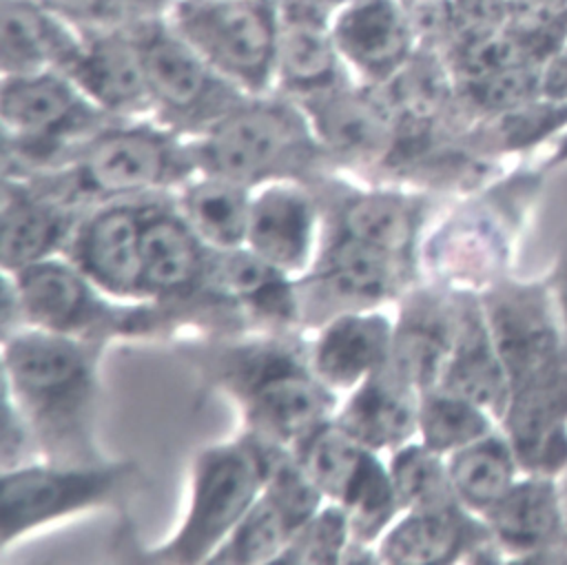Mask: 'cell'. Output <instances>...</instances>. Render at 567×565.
I'll list each match as a JSON object with an SVG mask.
<instances>
[{
	"instance_id": "cell-1",
	"label": "cell",
	"mask_w": 567,
	"mask_h": 565,
	"mask_svg": "<svg viewBox=\"0 0 567 565\" xmlns=\"http://www.w3.org/2000/svg\"><path fill=\"white\" fill-rule=\"evenodd\" d=\"M102 343L31 326L2 337L4 397L51 463L104 461L93 439Z\"/></svg>"
},
{
	"instance_id": "cell-2",
	"label": "cell",
	"mask_w": 567,
	"mask_h": 565,
	"mask_svg": "<svg viewBox=\"0 0 567 565\" xmlns=\"http://www.w3.org/2000/svg\"><path fill=\"white\" fill-rule=\"evenodd\" d=\"M202 366L241 408L246 432L270 448L295 452L337 414V397L286 335L208 346Z\"/></svg>"
},
{
	"instance_id": "cell-3",
	"label": "cell",
	"mask_w": 567,
	"mask_h": 565,
	"mask_svg": "<svg viewBox=\"0 0 567 565\" xmlns=\"http://www.w3.org/2000/svg\"><path fill=\"white\" fill-rule=\"evenodd\" d=\"M195 175L190 142L153 117H140L111 120L84 140L64 166L22 179L86 210L106 202L159 195Z\"/></svg>"
},
{
	"instance_id": "cell-4",
	"label": "cell",
	"mask_w": 567,
	"mask_h": 565,
	"mask_svg": "<svg viewBox=\"0 0 567 565\" xmlns=\"http://www.w3.org/2000/svg\"><path fill=\"white\" fill-rule=\"evenodd\" d=\"M197 173L246 188L272 182L315 186L332 162L301 104L277 91L248 95L199 137L188 140Z\"/></svg>"
},
{
	"instance_id": "cell-5",
	"label": "cell",
	"mask_w": 567,
	"mask_h": 565,
	"mask_svg": "<svg viewBox=\"0 0 567 565\" xmlns=\"http://www.w3.org/2000/svg\"><path fill=\"white\" fill-rule=\"evenodd\" d=\"M4 175L33 177L64 166L75 148L113 117L62 71L2 75Z\"/></svg>"
},
{
	"instance_id": "cell-6",
	"label": "cell",
	"mask_w": 567,
	"mask_h": 565,
	"mask_svg": "<svg viewBox=\"0 0 567 565\" xmlns=\"http://www.w3.org/2000/svg\"><path fill=\"white\" fill-rule=\"evenodd\" d=\"M270 450L250 432L204 448L193 463L184 521L162 545L142 547L144 552L135 561L206 563L261 494L270 470Z\"/></svg>"
},
{
	"instance_id": "cell-7",
	"label": "cell",
	"mask_w": 567,
	"mask_h": 565,
	"mask_svg": "<svg viewBox=\"0 0 567 565\" xmlns=\"http://www.w3.org/2000/svg\"><path fill=\"white\" fill-rule=\"evenodd\" d=\"M536 186L538 175H509L450 215L423 246L436 284L481 295L507 277L512 242Z\"/></svg>"
},
{
	"instance_id": "cell-8",
	"label": "cell",
	"mask_w": 567,
	"mask_h": 565,
	"mask_svg": "<svg viewBox=\"0 0 567 565\" xmlns=\"http://www.w3.org/2000/svg\"><path fill=\"white\" fill-rule=\"evenodd\" d=\"M164 18L241 91H275L277 0H171Z\"/></svg>"
},
{
	"instance_id": "cell-9",
	"label": "cell",
	"mask_w": 567,
	"mask_h": 565,
	"mask_svg": "<svg viewBox=\"0 0 567 565\" xmlns=\"http://www.w3.org/2000/svg\"><path fill=\"white\" fill-rule=\"evenodd\" d=\"M135 31L153 120L182 137H199L250 95L215 71L164 16L137 20Z\"/></svg>"
},
{
	"instance_id": "cell-10",
	"label": "cell",
	"mask_w": 567,
	"mask_h": 565,
	"mask_svg": "<svg viewBox=\"0 0 567 565\" xmlns=\"http://www.w3.org/2000/svg\"><path fill=\"white\" fill-rule=\"evenodd\" d=\"M22 326L106 341L113 335L146 332L157 319H168L159 304H111L66 257H49L11 275Z\"/></svg>"
},
{
	"instance_id": "cell-11",
	"label": "cell",
	"mask_w": 567,
	"mask_h": 565,
	"mask_svg": "<svg viewBox=\"0 0 567 565\" xmlns=\"http://www.w3.org/2000/svg\"><path fill=\"white\" fill-rule=\"evenodd\" d=\"M133 461L100 463H27L2 470L0 547L7 549L27 532L128 494L140 481Z\"/></svg>"
},
{
	"instance_id": "cell-12",
	"label": "cell",
	"mask_w": 567,
	"mask_h": 565,
	"mask_svg": "<svg viewBox=\"0 0 567 565\" xmlns=\"http://www.w3.org/2000/svg\"><path fill=\"white\" fill-rule=\"evenodd\" d=\"M414 266L341 233L326 230L317 259L295 281L301 321L323 326L343 312L372 310L410 290Z\"/></svg>"
},
{
	"instance_id": "cell-13",
	"label": "cell",
	"mask_w": 567,
	"mask_h": 565,
	"mask_svg": "<svg viewBox=\"0 0 567 565\" xmlns=\"http://www.w3.org/2000/svg\"><path fill=\"white\" fill-rule=\"evenodd\" d=\"M323 494L290 450H270L266 485L206 563H275L295 532L321 507Z\"/></svg>"
},
{
	"instance_id": "cell-14",
	"label": "cell",
	"mask_w": 567,
	"mask_h": 565,
	"mask_svg": "<svg viewBox=\"0 0 567 565\" xmlns=\"http://www.w3.org/2000/svg\"><path fill=\"white\" fill-rule=\"evenodd\" d=\"M299 104L334 166L385 168L396 144V124L377 86L350 78Z\"/></svg>"
},
{
	"instance_id": "cell-15",
	"label": "cell",
	"mask_w": 567,
	"mask_h": 565,
	"mask_svg": "<svg viewBox=\"0 0 567 565\" xmlns=\"http://www.w3.org/2000/svg\"><path fill=\"white\" fill-rule=\"evenodd\" d=\"M213 248L193 230L177 204L148 195L142 213V288L175 315H190L204 292Z\"/></svg>"
},
{
	"instance_id": "cell-16",
	"label": "cell",
	"mask_w": 567,
	"mask_h": 565,
	"mask_svg": "<svg viewBox=\"0 0 567 565\" xmlns=\"http://www.w3.org/2000/svg\"><path fill=\"white\" fill-rule=\"evenodd\" d=\"M146 197L86 208L62 250L111 299L146 301L142 288V213Z\"/></svg>"
},
{
	"instance_id": "cell-17",
	"label": "cell",
	"mask_w": 567,
	"mask_h": 565,
	"mask_svg": "<svg viewBox=\"0 0 567 565\" xmlns=\"http://www.w3.org/2000/svg\"><path fill=\"white\" fill-rule=\"evenodd\" d=\"M498 425L523 472L558 476L567 468V348L509 386Z\"/></svg>"
},
{
	"instance_id": "cell-18",
	"label": "cell",
	"mask_w": 567,
	"mask_h": 565,
	"mask_svg": "<svg viewBox=\"0 0 567 565\" xmlns=\"http://www.w3.org/2000/svg\"><path fill=\"white\" fill-rule=\"evenodd\" d=\"M197 308L252 319L270 330H288L301 323L292 277L246 246L213 250Z\"/></svg>"
},
{
	"instance_id": "cell-19",
	"label": "cell",
	"mask_w": 567,
	"mask_h": 565,
	"mask_svg": "<svg viewBox=\"0 0 567 565\" xmlns=\"http://www.w3.org/2000/svg\"><path fill=\"white\" fill-rule=\"evenodd\" d=\"M64 75L113 120L153 117L135 22L82 31V49Z\"/></svg>"
},
{
	"instance_id": "cell-20",
	"label": "cell",
	"mask_w": 567,
	"mask_h": 565,
	"mask_svg": "<svg viewBox=\"0 0 567 565\" xmlns=\"http://www.w3.org/2000/svg\"><path fill=\"white\" fill-rule=\"evenodd\" d=\"M332 197L315 191L326 204V230L341 233L374 246L410 266H414V253L425 224L427 199L423 195H410L392 188L359 191L346 184L330 182L319 184Z\"/></svg>"
},
{
	"instance_id": "cell-21",
	"label": "cell",
	"mask_w": 567,
	"mask_h": 565,
	"mask_svg": "<svg viewBox=\"0 0 567 565\" xmlns=\"http://www.w3.org/2000/svg\"><path fill=\"white\" fill-rule=\"evenodd\" d=\"M277 93L301 102L352 78L334 42L332 11L317 0H277Z\"/></svg>"
},
{
	"instance_id": "cell-22",
	"label": "cell",
	"mask_w": 567,
	"mask_h": 565,
	"mask_svg": "<svg viewBox=\"0 0 567 565\" xmlns=\"http://www.w3.org/2000/svg\"><path fill=\"white\" fill-rule=\"evenodd\" d=\"M483 521L503 558L567 561L558 476L523 472Z\"/></svg>"
},
{
	"instance_id": "cell-23",
	"label": "cell",
	"mask_w": 567,
	"mask_h": 565,
	"mask_svg": "<svg viewBox=\"0 0 567 565\" xmlns=\"http://www.w3.org/2000/svg\"><path fill=\"white\" fill-rule=\"evenodd\" d=\"M332 33L348 73L377 89L419 49L401 0H354L332 13Z\"/></svg>"
},
{
	"instance_id": "cell-24",
	"label": "cell",
	"mask_w": 567,
	"mask_h": 565,
	"mask_svg": "<svg viewBox=\"0 0 567 565\" xmlns=\"http://www.w3.org/2000/svg\"><path fill=\"white\" fill-rule=\"evenodd\" d=\"M458 317V290L443 284L410 288L394 321L388 363L421 394L439 388Z\"/></svg>"
},
{
	"instance_id": "cell-25",
	"label": "cell",
	"mask_w": 567,
	"mask_h": 565,
	"mask_svg": "<svg viewBox=\"0 0 567 565\" xmlns=\"http://www.w3.org/2000/svg\"><path fill=\"white\" fill-rule=\"evenodd\" d=\"M498 552L487 523L461 503L439 510H412L383 532L377 561L392 565H445L476 561Z\"/></svg>"
},
{
	"instance_id": "cell-26",
	"label": "cell",
	"mask_w": 567,
	"mask_h": 565,
	"mask_svg": "<svg viewBox=\"0 0 567 565\" xmlns=\"http://www.w3.org/2000/svg\"><path fill=\"white\" fill-rule=\"evenodd\" d=\"M319 199L312 186L299 182H272L261 186L250 202L246 248L281 268L303 275L310 268Z\"/></svg>"
},
{
	"instance_id": "cell-27",
	"label": "cell",
	"mask_w": 567,
	"mask_h": 565,
	"mask_svg": "<svg viewBox=\"0 0 567 565\" xmlns=\"http://www.w3.org/2000/svg\"><path fill=\"white\" fill-rule=\"evenodd\" d=\"M82 213V208L47 195L22 177L4 175L0 206L2 273L13 275L62 253Z\"/></svg>"
},
{
	"instance_id": "cell-28",
	"label": "cell",
	"mask_w": 567,
	"mask_h": 565,
	"mask_svg": "<svg viewBox=\"0 0 567 565\" xmlns=\"http://www.w3.org/2000/svg\"><path fill=\"white\" fill-rule=\"evenodd\" d=\"M439 388L483 405L496 421L505 412L509 379L476 292L458 290L456 332Z\"/></svg>"
},
{
	"instance_id": "cell-29",
	"label": "cell",
	"mask_w": 567,
	"mask_h": 565,
	"mask_svg": "<svg viewBox=\"0 0 567 565\" xmlns=\"http://www.w3.org/2000/svg\"><path fill=\"white\" fill-rule=\"evenodd\" d=\"M419 399L421 392L385 359L350 392L334 421L361 445L374 452H394L419 434Z\"/></svg>"
},
{
	"instance_id": "cell-30",
	"label": "cell",
	"mask_w": 567,
	"mask_h": 565,
	"mask_svg": "<svg viewBox=\"0 0 567 565\" xmlns=\"http://www.w3.org/2000/svg\"><path fill=\"white\" fill-rule=\"evenodd\" d=\"M394 321L379 310H354L326 321L308 352L317 377L334 392L354 390L379 370L392 348Z\"/></svg>"
},
{
	"instance_id": "cell-31",
	"label": "cell",
	"mask_w": 567,
	"mask_h": 565,
	"mask_svg": "<svg viewBox=\"0 0 567 565\" xmlns=\"http://www.w3.org/2000/svg\"><path fill=\"white\" fill-rule=\"evenodd\" d=\"M82 49V31L33 0H2L0 69L2 75L62 71Z\"/></svg>"
},
{
	"instance_id": "cell-32",
	"label": "cell",
	"mask_w": 567,
	"mask_h": 565,
	"mask_svg": "<svg viewBox=\"0 0 567 565\" xmlns=\"http://www.w3.org/2000/svg\"><path fill=\"white\" fill-rule=\"evenodd\" d=\"M295 456L306 474L319 487L323 499L346 507L359 490L383 465L379 452L361 445L334 419L317 428L297 450Z\"/></svg>"
},
{
	"instance_id": "cell-33",
	"label": "cell",
	"mask_w": 567,
	"mask_h": 565,
	"mask_svg": "<svg viewBox=\"0 0 567 565\" xmlns=\"http://www.w3.org/2000/svg\"><path fill=\"white\" fill-rule=\"evenodd\" d=\"M237 182L197 173L179 186L177 208L213 250H233L246 246L250 195Z\"/></svg>"
},
{
	"instance_id": "cell-34",
	"label": "cell",
	"mask_w": 567,
	"mask_h": 565,
	"mask_svg": "<svg viewBox=\"0 0 567 565\" xmlns=\"http://www.w3.org/2000/svg\"><path fill=\"white\" fill-rule=\"evenodd\" d=\"M447 476L458 503L485 516L523 474L516 452L501 425L445 456Z\"/></svg>"
},
{
	"instance_id": "cell-35",
	"label": "cell",
	"mask_w": 567,
	"mask_h": 565,
	"mask_svg": "<svg viewBox=\"0 0 567 565\" xmlns=\"http://www.w3.org/2000/svg\"><path fill=\"white\" fill-rule=\"evenodd\" d=\"M496 428L498 421L492 412L443 388H432L419 399V441L443 456Z\"/></svg>"
},
{
	"instance_id": "cell-36",
	"label": "cell",
	"mask_w": 567,
	"mask_h": 565,
	"mask_svg": "<svg viewBox=\"0 0 567 565\" xmlns=\"http://www.w3.org/2000/svg\"><path fill=\"white\" fill-rule=\"evenodd\" d=\"M401 512L439 510L456 505L445 456L421 441H410L392 452L388 463Z\"/></svg>"
},
{
	"instance_id": "cell-37",
	"label": "cell",
	"mask_w": 567,
	"mask_h": 565,
	"mask_svg": "<svg viewBox=\"0 0 567 565\" xmlns=\"http://www.w3.org/2000/svg\"><path fill=\"white\" fill-rule=\"evenodd\" d=\"M352 545L348 512L339 503L319 507L288 541L275 563L284 565H334L346 561Z\"/></svg>"
},
{
	"instance_id": "cell-38",
	"label": "cell",
	"mask_w": 567,
	"mask_h": 565,
	"mask_svg": "<svg viewBox=\"0 0 567 565\" xmlns=\"http://www.w3.org/2000/svg\"><path fill=\"white\" fill-rule=\"evenodd\" d=\"M80 31H97L164 16L171 0H33Z\"/></svg>"
},
{
	"instance_id": "cell-39",
	"label": "cell",
	"mask_w": 567,
	"mask_h": 565,
	"mask_svg": "<svg viewBox=\"0 0 567 565\" xmlns=\"http://www.w3.org/2000/svg\"><path fill=\"white\" fill-rule=\"evenodd\" d=\"M416 47L447 55L454 44L452 0H401Z\"/></svg>"
},
{
	"instance_id": "cell-40",
	"label": "cell",
	"mask_w": 567,
	"mask_h": 565,
	"mask_svg": "<svg viewBox=\"0 0 567 565\" xmlns=\"http://www.w3.org/2000/svg\"><path fill=\"white\" fill-rule=\"evenodd\" d=\"M452 9H454L452 49L456 44L472 42V40L492 35L496 31H503L512 18L509 0H452Z\"/></svg>"
},
{
	"instance_id": "cell-41",
	"label": "cell",
	"mask_w": 567,
	"mask_h": 565,
	"mask_svg": "<svg viewBox=\"0 0 567 565\" xmlns=\"http://www.w3.org/2000/svg\"><path fill=\"white\" fill-rule=\"evenodd\" d=\"M543 97L567 100V44L543 64Z\"/></svg>"
},
{
	"instance_id": "cell-42",
	"label": "cell",
	"mask_w": 567,
	"mask_h": 565,
	"mask_svg": "<svg viewBox=\"0 0 567 565\" xmlns=\"http://www.w3.org/2000/svg\"><path fill=\"white\" fill-rule=\"evenodd\" d=\"M545 279L549 284V292L554 297L558 317H560L563 328L567 332V237L560 244V248L556 253V259H554V266H551V270Z\"/></svg>"
},
{
	"instance_id": "cell-43",
	"label": "cell",
	"mask_w": 567,
	"mask_h": 565,
	"mask_svg": "<svg viewBox=\"0 0 567 565\" xmlns=\"http://www.w3.org/2000/svg\"><path fill=\"white\" fill-rule=\"evenodd\" d=\"M567 164V131H563L554 142H549V153L543 162V168H558Z\"/></svg>"
},
{
	"instance_id": "cell-44",
	"label": "cell",
	"mask_w": 567,
	"mask_h": 565,
	"mask_svg": "<svg viewBox=\"0 0 567 565\" xmlns=\"http://www.w3.org/2000/svg\"><path fill=\"white\" fill-rule=\"evenodd\" d=\"M560 485V499H563V514H565V530H567V468L558 474Z\"/></svg>"
},
{
	"instance_id": "cell-45",
	"label": "cell",
	"mask_w": 567,
	"mask_h": 565,
	"mask_svg": "<svg viewBox=\"0 0 567 565\" xmlns=\"http://www.w3.org/2000/svg\"><path fill=\"white\" fill-rule=\"evenodd\" d=\"M319 4H323L328 11H337V9H341V7H346V4H352L354 0H317Z\"/></svg>"
}]
</instances>
